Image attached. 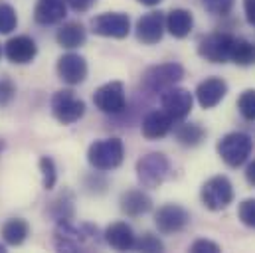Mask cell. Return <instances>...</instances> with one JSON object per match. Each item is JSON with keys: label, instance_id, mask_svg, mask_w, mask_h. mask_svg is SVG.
<instances>
[{"label": "cell", "instance_id": "34", "mask_svg": "<svg viewBox=\"0 0 255 253\" xmlns=\"http://www.w3.org/2000/svg\"><path fill=\"white\" fill-rule=\"evenodd\" d=\"M85 188L91 194H103L107 190V180L99 172H93V174L85 176Z\"/></svg>", "mask_w": 255, "mask_h": 253}, {"label": "cell", "instance_id": "9", "mask_svg": "<svg viewBox=\"0 0 255 253\" xmlns=\"http://www.w3.org/2000/svg\"><path fill=\"white\" fill-rule=\"evenodd\" d=\"M91 32L101 38L125 40L130 34V18L125 12H105L91 20Z\"/></svg>", "mask_w": 255, "mask_h": 253}, {"label": "cell", "instance_id": "3", "mask_svg": "<svg viewBox=\"0 0 255 253\" xmlns=\"http://www.w3.org/2000/svg\"><path fill=\"white\" fill-rule=\"evenodd\" d=\"M172 174V164L162 152H148L136 162V178L138 184L146 190L160 188Z\"/></svg>", "mask_w": 255, "mask_h": 253}, {"label": "cell", "instance_id": "20", "mask_svg": "<svg viewBox=\"0 0 255 253\" xmlns=\"http://www.w3.org/2000/svg\"><path fill=\"white\" fill-rule=\"evenodd\" d=\"M103 240H105L107 246H111L117 252H128V250L134 248L136 236H134L132 228L127 222H115V224L107 226V230L103 234Z\"/></svg>", "mask_w": 255, "mask_h": 253}, {"label": "cell", "instance_id": "23", "mask_svg": "<svg viewBox=\"0 0 255 253\" xmlns=\"http://www.w3.org/2000/svg\"><path fill=\"white\" fill-rule=\"evenodd\" d=\"M48 216L60 224V222H71L75 218V198L71 190L60 192L50 204H48Z\"/></svg>", "mask_w": 255, "mask_h": 253}, {"label": "cell", "instance_id": "11", "mask_svg": "<svg viewBox=\"0 0 255 253\" xmlns=\"http://www.w3.org/2000/svg\"><path fill=\"white\" fill-rule=\"evenodd\" d=\"M160 103H162V109L174 121H184L194 107V95L188 89L174 85L160 93Z\"/></svg>", "mask_w": 255, "mask_h": 253}, {"label": "cell", "instance_id": "13", "mask_svg": "<svg viewBox=\"0 0 255 253\" xmlns=\"http://www.w3.org/2000/svg\"><path fill=\"white\" fill-rule=\"evenodd\" d=\"M166 32V14L164 12H148L138 18L134 26L136 40L144 46H154L164 38Z\"/></svg>", "mask_w": 255, "mask_h": 253}, {"label": "cell", "instance_id": "30", "mask_svg": "<svg viewBox=\"0 0 255 253\" xmlns=\"http://www.w3.org/2000/svg\"><path fill=\"white\" fill-rule=\"evenodd\" d=\"M238 111L246 121H255V89H246L240 93Z\"/></svg>", "mask_w": 255, "mask_h": 253}, {"label": "cell", "instance_id": "37", "mask_svg": "<svg viewBox=\"0 0 255 253\" xmlns=\"http://www.w3.org/2000/svg\"><path fill=\"white\" fill-rule=\"evenodd\" d=\"M244 14L246 20L255 28V0H244Z\"/></svg>", "mask_w": 255, "mask_h": 253}, {"label": "cell", "instance_id": "10", "mask_svg": "<svg viewBox=\"0 0 255 253\" xmlns=\"http://www.w3.org/2000/svg\"><path fill=\"white\" fill-rule=\"evenodd\" d=\"M234 36L228 32H214L198 42V56L210 63H228Z\"/></svg>", "mask_w": 255, "mask_h": 253}, {"label": "cell", "instance_id": "17", "mask_svg": "<svg viewBox=\"0 0 255 253\" xmlns=\"http://www.w3.org/2000/svg\"><path fill=\"white\" fill-rule=\"evenodd\" d=\"M174 126V119L164 111V109H152L144 115L142 119V125H140V130H142V136L148 138V140H160L164 136L170 134Z\"/></svg>", "mask_w": 255, "mask_h": 253}, {"label": "cell", "instance_id": "8", "mask_svg": "<svg viewBox=\"0 0 255 253\" xmlns=\"http://www.w3.org/2000/svg\"><path fill=\"white\" fill-rule=\"evenodd\" d=\"M52 113L62 125H73L85 115V101L71 89H60L52 97Z\"/></svg>", "mask_w": 255, "mask_h": 253}, {"label": "cell", "instance_id": "25", "mask_svg": "<svg viewBox=\"0 0 255 253\" xmlns=\"http://www.w3.org/2000/svg\"><path fill=\"white\" fill-rule=\"evenodd\" d=\"M174 138L186 148H196L206 140V130L198 123H182L174 128Z\"/></svg>", "mask_w": 255, "mask_h": 253}, {"label": "cell", "instance_id": "39", "mask_svg": "<svg viewBox=\"0 0 255 253\" xmlns=\"http://www.w3.org/2000/svg\"><path fill=\"white\" fill-rule=\"evenodd\" d=\"M138 4H142V6H148V8H152V6H158L160 2H164V0H136Z\"/></svg>", "mask_w": 255, "mask_h": 253}, {"label": "cell", "instance_id": "14", "mask_svg": "<svg viewBox=\"0 0 255 253\" xmlns=\"http://www.w3.org/2000/svg\"><path fill=\"white\" fill-rule=\"evenodd\" d=\"M194 95H196V101L202 109H214L228 95V83H226V79H222L218 75L206 77L204 81L198 83Z\"/></svg>", "mask_w": 255, "mask_h": 253}, {"label": "cell", "instance_id": "12", "mask_svg": "<svg viewBox=\"0 0 255 253\" xmlns=\"http://www.w3.org/2000/svg\"><path fill=\"white\" fill-rule=\"evenodd\" d=\"M190 224V214L180 204H164L154 214V226L160 234H178Z\"/></svg>", "mask_w": 255, "mask_h": 253}, {"label": "cell", "instance_id": "41", "mask_svg": "<svg viewBox=\"0 0 255 253\" xmlns=\"http://www.w3.org/2000/svg\"><path fill=\"white\" fill-rule=\"evenodd\" d=\"M6 252V246H2V244H0V253H4Z\"/></svg>", "mask_w": 255, "mask_h": 253}, {"label": "cell", "instance_id": "4", "mask_svg": "<svg viewBox=\"0 0 255 253\" xmlns=\"http://www.w3.org/2000/svg\"><path fill=\"white\" fill-rule=\"evenodd\" d=\"M216 152L224 164H228L230 168H240L254 152V138L242 130L228 132L218 140Z\"/></svg>", "mask_w": 255, "mask_h": 253}, {"label": "cell", "instance_id": "36", "mask_svg": "<svg viewBox=\"0 0 255 253\" xmlns=\"http://www.w3.org/2000/svg\"><path fill=\"white\" fill-rule=\"evenodd\" d=\"M95 2H97V0H65V4H67L73 12H79V14L91 10V6H93Z\"/></svg>", "mask_w": 255, "mask_h": 253}, {"label": "cell", "instance_id": "33", "mask_svg": "<svg viewBox=\"0 0 255 253\" xmlns=\"http://www.w3.org/2000/svg\"><path fill=\"white\" fill-rule=\"evenodd\" d=\"M16 97V85L12 79L8 77H2L0 79V109L2 107H8Z\"/></svg>", "mask_w": 255, "mask_h": 253}, {"label": "cell", "instance_id": "7", "mask_svg": "<svg viewBox=\"0 0 255 253\" xmlns=\"http://www.w3.org/2000/svg\"><path fill=\"white\" fill-rule=\"evenodd\" d=\"M95 107L105 115H121L127 109V93L121 81H109L95 89L93 93Z\"/></svg>", "mask_w": 255, "mask_h": 253}, {"label": "cell", "instance_id": "6", "mask_svg": "<svg viewBox=\"0 0 255 253\" xmlns=\"http://www.w3.org/2000/svg\"><path fill=\"white\" fill-rule=\"evenodd\" d=\"M234 198H236V194H234V186H232L230 178L222 176V174L208 178L200 190V200H202L204 208L210 212L226 210L234 202Z\"/></svg>", "mask_w": 255, "mask_h": 253}, {"label": "cell", "instance_id": "28", "mask_svg": "<svg viewBox=\"0 0 255 253\" xmlns=\"http://www.w3.org/2000/svg\"><path fill=\"white\" fill-rule=\"evenodd\" d=\"M40 172H42V184L46 190H54L56 182H58V168L54 158L50 156H42L40 158Z\"/></svg>", "mask_w": 255, "mask_h": 253}, {"label": "cell", "instance_id": "22", "mask_svg": "<svg viewBox=\"0 0 255 253\" xmlns=\"http://www.w3.org/2000/svg\"><path fill=\"white\" fill-rule=\"evenodd\" d=\"M56 42L65 50H77L87 42V30L81 22H65L56 32Z\"/></svg>", "mask_w": 255, "mask_h": 253}, {"label": "cell", "instance_id": "40", "mask_svg": "<svg viewBox=\"0 0 255 253\" xmlns=\"http://www.w3.org/2000/svg\"><path fill=\"white\" fill-rule=\"evenodd\" d=\"M2 150H4V140H0V154H2Z\"/></svg>", "mask_w": 255, "mask_h": 253}, {"label": "cell", "instance_id": "19", "mask_svg": "<svg viewBox=\"0 0 255 253\" xmlns=\"http://www.w3.org/2000/svg\"><path fill=\"white\" fill-rule=\"evenodd\" d=\"M67 16L65 0H38L34 8V20L40 26H54L64 22Z\"/></svg>", "mask_w": 255, "mask_h": 253}, {"label": "cell", "instance_id": "27", "mask_svg": "<svg viewBox=\"0 0 255 253\" xmlns=\"http://www.w3.org/2000/svg\"><path fill=\"white\" fill-rule=\"evenodd\" d=\"M16 26H18V16H16L14 6L0 2V34L2 36L12 34L16 30Z\"/></svg>", "mask_w": 255, "mask_h": 253}, {"label": "cell", "instance_id": "26", "mask_svg": "<svg viewBox=\"0 0 255 253\" xmlns=\"http://www.w3.org/2000/svg\"><path fill=\"white\" fill-rule=\"evenodd\" d=\"M230 62L240 65V67H250L255 65V44L246 38H236L232 42V52H230Z\"/></svg>", "mask_w": 255, "mask_h": 253}, {"label": "cell", "instance_id": "2", "mask_svg": "<svg viewBox=\"0 0 255 253\" xmlns=\"http://www.w3.org/2000/svg\"><path fill=\"white\" fill-rule=\"evenodd\" d=\"M125 158V144L121 138H101L89 144L87 148V162L93 170L99 172H111L123 164Z\"/></svg>", "mask_w": 255, "mask_h": 253}, {"label": "cell", "instance_id": "29", "mask_svg": "<svg viewBox=\"0 0 255 253\" xmlns=\"http://www.w3.org/2000/svg\"><path fill=\"white\" fill-rule=\"evenodd\" d=\"M132 250L144 253H160L164 252V242L154 234H142L138 240H134V248Z\"/></svg>", "mask_w": 255, "mask_h": 253}, {"label": "cell", "instance_id": "16", "mask_svg": "<svg viewBox=\"0 0 255 253\" xmlns=\"http://www.w3.org/2000/svg\"><path fill=\"white\" fill-rule=\"evenodd\" d=\"M4 56L10 63L26 65L32 63L38 56V44L30 36H14L4 46Z\"/></svg>", "mask_w": 255, "mask_h": 253}, {"label": "cell", "instance_id": "24", "mask_svg": "<svg viewBox=\"0 0 255 253\" xmlns=\"http://www.w3.org/2000/svg\"><path fill=\"white\" fill-rule=\"evenodd\" d=\"M30 236V224L22 218H10L2 226V238L8 246H22Z\"/></svg>", "mask_w": 255, "mask_h": 253}, {"label": "cell", "instance_id": "18", "mask_svg": "<svg viewBox=\"0 0 255 253\" xmlns=\"http://www.w3.org/2000/svg\"><path fill=\"white\" fill-rule=\"evenodd\" d=\"M119 208L128 218H140L152 210V198L144 190H127L119 198Z\"/></svg>", "mask_w": 255, "mask_h": 253}, {"label": "cell", "instance_id": "21", "mask_svg": "<svg viewBox=\"0 0 255 253\" xmlns=\"http://www.w3.org/2000/svg\"><path fill=\"white\" fill-rule=\"evenodd\" d=\"M192 28H194V16L190 10L174 8L166 14V32L172 38L184 40L186 36H190Z\"/></svg>", "mask_w": 255, "mask_h": 253}, {"label": "cell", "instance_id": "5", "mask_svg": "<svg viewBox=\"0 0 255 253\" xmlns=\"http://www.w3.org/2000/svg\"><path fill=\"white\" fill-rule=\"evenodd\" d=\"M184 75H186V71H184L182 63L166 62L146 67L140 77V83L148 93H162L168 87L178 85L184 79Z\"/></svg>", "mask_w": 255, "mask_h": 253}, {"label": "cell", "instance_id": "42", "mask_svg": "<svg viewBox=\"0 0 255 253\" xmlns=\"http://www.w3.org/2000/svg\"><path fill=\"white\" fill-rule=\"evenodd\" d=\"M2 54H4V50H2V46H0V58H2Z\"/></svg>", "mask_w": 255, "mask_h": 253}, {"label": "cell", "instance_id": "31", "mask_svg": "<svg viewBox=\"0 0 255 253\" xmlns=\"http://www.w3.org/2000/svg\"><path fill=\"white\" fill-rule=\"evenodd\" d=\"M238 220L244 226L255 230V198H246V200L240 202V206H238Z\"/></svg>", "mask_w": 255, "mask_h": 253}, {"label": "cell", "instance_id": "1", "mask_svg": "<svg viewBox=\"0 0 255 253\" xmlns=\"http://www.w3.org/2000/svg\"><path fill=\"white\" fill-rule=\"evenodd\" d=\"M97 228L91 224L75 226L73 222H60L54 230V246L58 252H89L97 248Z\"/></svg>", "mask_w": 255, "mask_h": 253}, {"label": "cell", "instance_id": "15", "mask_svg": "<svg viewBox=\"0 0 255 253\" xmlns=\"http://www.w3.org/2000/svg\"><path fill=\"white\" fill-rule=\"evenodd\" d=\"M87 62L83 56L75 54V52H69L64 54L60 60H58V75L60 79L67 83V85H79L87 79Z\"/></svg>", "mask_w": 255, "mask_h": 253}, {"label": "cell", "instance_id": "38", "mask_svg": "<svg viewBox=\"0 0 255 253\" xmlns=\"http://www.w3.org/2000/svg\"><path fill=\"white\" fill-rule=\"evenodd\" d=\"M246 180H248L250 186L255 188V160H252V162L248 164V168H246Z\"/></svg>", "mask_w": 255, "mask_h": 253}, {"label": "cell", "instance_id": "32", "mask_svg": "<svg viewBox=\"0 0 255 253\" xmlns=\"http://www.w3.org/2000/svg\"><path fill=\"white\" fill-rule=\"evenodd\" d=\"M236 0H202V6L212 16H228L234 10Z\"/></svg>", "mask_w": 255, "mask_h": 253}, {"label": "cell", "instance_id": "35", "mask_svg": "<svg viewBox=\"0 0 255 253\" xmlns=\"http://www.w3.org/2000/svg\"><path fill=\"white\" fill-rule=\"evenodd\" d=\"M190 252L192 253H220L222 248H220V244H216V242H212V240L200 238V240H196L190 246Z\"/></svg>", "mask_w": 255, "mask_h": 253}]
</instances>
